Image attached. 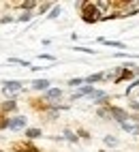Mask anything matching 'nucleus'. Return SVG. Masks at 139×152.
<instances>
[{
	"label": "nucleus",
	"instance_id": "1",
	"mask_svg": "<svg viewBox=\"0 0 139 152\" xmlns=\"http://www.w3.org/2000/svg\"><path fill=\"white\" fill-rule=\"evenodd\" d=\"M84 19H86L88 24H92V22H96V19H98L96 4H86V9H84Z\"/></svg>",
	"mask_w": 139,
	"mask_h": 152
},
{
	"label": "nucleus",
	"instance_id": "5",
	"mask_svg": "<svg viewBox=\"0 0 139 152\" xmlns=\"http://www.w3.org/2000/svg\"><path fill=\"white\" fill-rule=\"evenodd\" d=\"M111 116L118 120V122H120V124H124V122H128V116L124 114V111L122 109H118V107H111Z\"/></svg>",
	"mask_w": 139,
	"mask_h": 152
},
{
	"label": "nucleus",
	"instance_id": "12",
	"mask_svg": "<svg viewBox=\"0 0 139 152\" xmlns=\"http://www.w3.org/2000/svg\"><path fill=\"white\" fill-rule=\"evenodd\" d=\"M58 15H60V7L52 9V13H49V17H58Z\"/></svg>",
	"mask_w": 139,
	"mask_h": 152
},
{
	"label": "nucleus",
	"instance_id": "17",
	"mask_svg": "<svg viewBox=\"0 0 139 152\" xmlns=\"http://www.w3.org/2000/svg\"><path fill=\"white\" fill-rule=\"evenodd\" d=\"M131 107L133 109H139V101H131Z\"/></svg>",
	"mask_w": 139,
	"mask_h": 152
},
{
	"label": "nucleus",
	"instance_id": "8",
	"mask_svg": "<svg viewBox=\"0 0 139 152\" xmlns=\"http://www.w3.org/2000/svg\"><path fill=\"white\" fill-rule=\"evenodd\" d=\"M101 43H105V45H114V47H124V43H118V41H107V39H98Z\"/></svg>",
	"mask_w": 139,
	"mask_h": 152
},
{
	"label": "nucleus",
	"instance_id": "6",
	"mask_svg": "<svg viewBox=\"0 0 139 152\" xmlns=\"http://www.w3.org/2000/svg\"><path fill=\"white\" fill-rule=\"evenodd\" d=\"M62 96V90H58V88H52V90H47L45 92V99L47 101H56V99H60Z\"/></svg>",
	"mask_w": 139,
	"mask_h": 152
},
{
	"label": "nucleus",
	"instance_id": "15",
	"mask_svg": "<svg viewBox=\"0 0 139 152\" xmlns=\"http://www.w3.org/2000/svg\"><path fill=\"white\" fill-rule=\"evenodd\" d=\"M28 19H30V13H24L22 17H19V22H28Z\"/></svg>",
	"mask_w": 139,
	"mask_h": 152
},
{
	"label": "nucleus",
	"instance_id": "13",
	"mask_svg": "<svg viewBox=\"0 0 139 152\" xmlns=\"http://www.w3.org/2000/svg\"><path fill=\"white\" fill-rule=\"evenodd\" d=\"M98 79H103V75H92V77H88V82L92 84V82H98Z\"/></svg>",
	"mask_w": 139,
	"mask_h": 152
},
{
	"label": "nucleus",
	"instance_id": "9",
	"mask_svg": "<svg viewBox=\"0 0 139 152\" xmlns=\"http://www.w3.org/2000/svg\"><path fill=\"white\" fill-rule=\"evenodd\" d=\"M105 144H107L109 148H114V146L118 144V139H116V137H111V135H107V137H105Z\"/></svg>",
	"mask_w": 139,
	"mask_h": 152
},
{
	"label": "nucleus",
	"instance_id": "4",
	"mask_svg": "<svg viewBox=\"0 0 139 152\" xmlns=\"http://www.w3.org/2000/svg\"><path fill=\"white\" fill-rule=\"evenodd\" d=\"M86 94H88V96H92V94H94V88H92V86H84V88H79L77 92H73V99H82V96H86Z\"/></svg>",
	"mask_w": 139,
	"mask_h": 152
},
{
	"label": "nucleus",
	"instance_id": "16",
	"mask_svg": "<svg viewBox=\"0 0 139 152\" xmlns=\"http://www.w3.org/2000/svg\"><path fill=\"white\" fill-rule=\"evenodd\" d=\"M68 84H71V86H79V84H82V79H71Z\"/></svg>",
	"mask_w": 139,
	"mask_h": 152
},
{
	"label": "nucleus",
	"instance_id": "3",
	"mask_svg": "<svg viewBox=\"0 0 139 152\" xmlns=\"http://www.w3.org/2000/svg\"><path fill=\"white\" fill-rule=\"evenodd\" d=\"M9 129L11 131H19V129H24L26 126V118H13V120H9Z\"/></svg>",
	"mask_w": 139,
	"mask_h": 152
},
{
	"label": "nucleus",
	"instance_id": "7",
	"mask_svg": "<svg viewBox=\"0 0 139 152\" xmlns=\"http://www.w3.org/2000/svg\"><path fill=\"white\" fill-rule=\"evenodd\" d=\"M32 88L34 90H45V88H49V82L47 79H36V82H32Z\"/></svg>",
	"mask_w": 139,
	"mask_h": 152
},
{
	"label": "nucleus",
	"instance_id": "18",
	"mask_svg": "<svg viewBox=\"0 0 139 152\" xmlns=\"http://www.w3.org/2000/svg\"><path fill=\"white\" fill-rule=\"evenodd\" d=\"M39 58H43V60H54V56H49V54H43V56H39Z\"/></svg>",
	"mask_w": 139,
	"mask_h": 152
},
{
	"label": "nucleus",
	"instance_id": "14",
	"mask_svg": "<svg viewBox=\"0 0 139 152\" xmlns=\"http://www.w3.org/2000/svg\"><path fill=\"white\" fill-rule=\"evenodd\" d=\"M34 4H36V2H32V0H28V2H24V4H22V7H24V9H32V7H34Z\"/></svg>",
	"mask_w": 139,
	"mask_h": 152
},
{
	"label": "nucleus",
	"instance_id": "10",
	"mask_svg": "<svg viewBox=\"0 0 139 152\" xmlns=\"http://www.w3.org/2000/svg\"><path fill=\"white\" fill-rule=\"evenodd\" d=\"M2 109H4V111H13V109H15V101H9V103H4Z\"/></svg>",
	"mask_w": 139,
	"mask_h": 152
},
{
	"label": "nucleus",
	"instance_id": "2",
	"mask_svg": "<svg viewBox=\"0 0 139 152\" xmlns=\"http://www.w3.org/2000/svg\"><path fill=\"white\" fill-rule=\"evenodd\" d=\"M2 88H4V94H15L17 90H22V82H4Z\"/></svg>",
	"mask_w": 139,
	"mask_h": 152
},
{
	"label": "nucleus",
	"instance_id": "11",
	"mask_svg": "<svg viewBox=\"0 0 139 152\" xmlns=\"http://www.w3.org/2000/svg\"><path fill=\"white\" fill-rule=\"evenodd\" d=\"M39 135H41V131H39V129H30V131H28V137H30V139H34Z\"/></svg>",
	"mask_w": 139,
	"mask_h": 152
}]
</instances>
